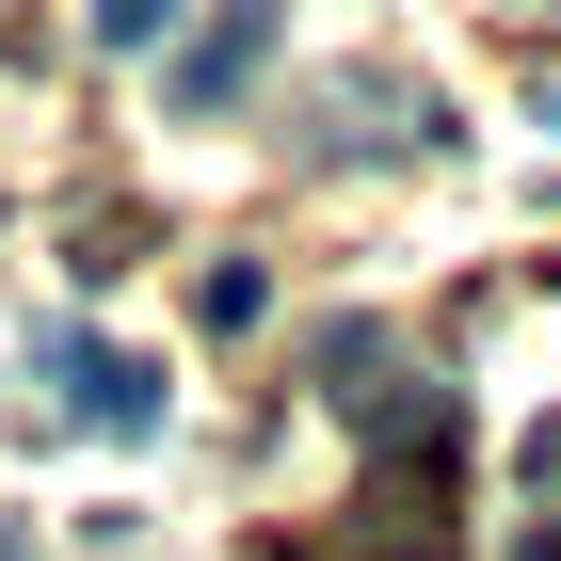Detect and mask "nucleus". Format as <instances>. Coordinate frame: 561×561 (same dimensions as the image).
I'll use <instances>...</instances> for the list:
<instances>
[{"mask_svg": "<svg viewBox=\"0 0 561 561\" xmlns=\"http://www.w3.org/2000/svg\"><path fill=\"white\" fill-rule=\"evenodd\" d=\"M48 386H65V417L113 433V449H145V433H161V369H145V353H113V337H48Z\"/></svg>", "mask_w": 561, "mask_h": 561, "instance_id": "nucleus-1", "label": "nucleus"}, {"mask_svg": "<svg viewBox=\"0 0 561 561\" xmlns=\"http://www.w3.org/2000/svg\"><path fill=\"white\" fill-rule=\"evenodd\" d=\"M193 305H209V337H241V321L273 305V273H257V257H209V289H193Z\"/></svg>", "mask_w": 561, "mask_h": 561, "instance_id": "nucleus-3", "label": "nucleus"}, {"mask_svg": "<svg viewBox=\"0 0 561 561\" xmlns=\"http://www.w3.org/2000/svg\"><path fill=\"white\" fill-rule=\"evenodd\" d=\"M0 561H33V529H16V514H0Z\"/></svg>", "mask_w": 561, "mask_h": 561, "instance_id": "nucleus-4", "label": "nucleus"}, {"mask_svg": "<svg viewBox=\"0 0 561 561\" xmlns=\"http://www.w3.org/2000/svg\"><path fill=\"white\" fill-rule=\"evenodd\" d=\"M257 65H273V16H225V33H193V65H176V96L209 113V96H241Z\"/></svg>", "mask_w": 561, "mask_h": 561, "instance_id": "nucleus-2", "label": "nucleus"}]
</instances>
